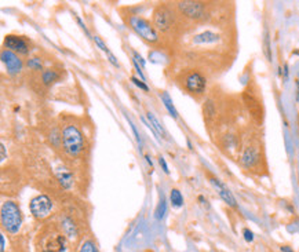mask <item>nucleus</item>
Returning a JSON list of instances; mask_svg holds the SVG:
<instances>
[{
    "instance_id": "15",
    "label": "nucleus",
    "mask_w": 299,
    "mask_h": 252,
    "mask_svg": "<svg viewBox=\"0 0 299 252\" xmlns=\"http://www.w3.org/2000/svg\"><path fill=\"white\" fill-rule=\"evenodd\" d=\"M61 227H62V230L64 233L68 236V237H75L77 234L76 226H75V223H73V220L68 218V216H65L62 222H61Z\"/></svg>"
},
{
    "instance_id": "28",
    "label": "nucleus",
    "mask_w": 299,
    "mask_h": 252,
    "mask_svg": "<svg viewBox=\"0 0 299 252\" xmlns=\"http://www.w3.org/2000/svg\"><path fill=\"white\" fill-rule=\"evenodd\" d=\"M130 126H131V129H133V132H134V135H135V138H137V141L141 143V138H140V134H138V131H137V128H135V126H134L131 122H130Z\"/></svg>"
},
{
    "instance_id": "4",
    "label": "nucleus",
    "mask_w": 299,
    "mask_h": 252,
    "mask_svg": "<svg viewBox=\"0 0 299 252\" xmlns=\"http://www.w3.org/2000/svg\"><path fill=\"white\" fill-rule=\"evenodd\" d=\"M182 84L184 88L192 95L200 97L205 92L207 88V79L204 78V75H201L200 72L192 71L185 73L184 79H182Z\"/></svg>"
},
{
    "instance_id": "11",
    "label": "nucleus",
    "mask_w": 299,
    "mask_h": 252,
    "mask_svg": "<svg viewBox=\"0 0 299 252\" xmlns=\"http://www.w3.org/2000/svg\"><path fill=\"white\" fill-rule=\"evenodd\" d=\"M210 182H211V185L215 188V190L218 192V194L222 197V200L225 201L226 204H229V206H232V207H236V199L233 197L232 192H230L229 189L223 185L222 182L219 181V179H216V178H214V176H211Z\"/></svg>"
},
{
    "instance_id": "2",
    "label": "nucleus",
    "mask_w": 299,
    "mask_h": 252,
    "mask_svg": "<svg viewBox=\"0 0 299 252\" xmlns=\"http://www.w3.org/2000/svg\"><path fill=\"white\" fill-rule=\"evenodd\" d=\"M1 226L6 232L15 234L22 225V213L14 201H4L1 206Z\"/></svg>"
},
{
    "instance_id": "17",
    "label": "nucleus",
    "mask_w": 299,
    "mask_h": 252,
    "mask_svg": "<svg viewBox=\"0 0 299 252\" xmlns=\"http://www.w3.org/2000/svg\"><path fill=\"white\" fill-rule=\"evenodd\" d=\"M58 179L61 182V185L64 186L65 189H70L72 185H73V176L70 174L69 171H66L65 168H62V171L58 172Z\"/></svg>"
},
{
    "instance_id": "19",
    "label": "nucleus",
    "mask_w": 299,
    "mask_h": 252,
    "mask_svg": "<svg viewBox=\"0 0 299 252\" xmlns=\"http://www.w3.org/2000/svg\"><path fill=\"white\" fill-rule=\"evenodd\" d=\"M167 211V204H166V199H164V196L161 194L160 196V201L159 204H157V207H156V211H154V216H156V219H161L163 216H164V213Z\"/></svg>"
},
{
    "instance_id": "13",
    "label": "nucleus",
    "mask_w": 299,
    "mask_h": 252,
    "mask_svg": "<svg viewBox=\"0 0 299 252\" xmlns=\"http://www.w3.org/2000/svg\"><path fill=\"white\" fill-rule=\"evenodd\" d=\"M147 117L148 120H149V124L147 123V126L148 127H150V129L154 132V135H161L163 138H166V131H164V128L161 127V124L159 123V120L154 117V115L150 113V112H148Z\"/></svg>"
},
{
    "instance_id": "12",
    "label": "nucleus",
    "mask_w": 299,
    "mask_h": 252,
    "mask_svg": "<svg viewBox=\"0 0 299 252\" xmlns=\"http://www.w3.org/2000/svg\"><path fill=\"white\" fill-rule=\"evenodd\" d=\"M259 159V153H258V149L255 146H247L244 149L242 156V163L246 167H252L255 163L258 162Z\"/></svg>"
},
{
    "instance_id": "5",
    "label": "nucleus",
    "mask_w": 299,
    "mask_h": 252,
    "mask_svg": "<svg viewBox=\"0 0 299 252\" xmlns=\"http://www.w3.org/2000/svg\"><path fill=\"white\" fill-rule=\"evenodd\" d=\"M65 233L50 232L43 237L42 251L43 252H66L68 251V240Z\"/></svg>"
},
{
    "instance_id": "14",
    "label": "nucleus",
    "mask_w": 299,
    "mask_h": 252,
    "mask_svg": "<svg viewBox=\"0 0 299 252\" xmlns=\"http://www.w3.org/2000/svg\"><path fill=\"white\" fill-rule=\"evenodd\" d=\"M160 98H161V102H163V105L166 106V109L168 110V113H170L174 119H177V117H178V112H177L175 106H174V104H172V99H171V97L168 95V92L163 91V92L160 94Z\"/></svg>"
},
{
    "instance_id": "25",
    "label": "nucleus",
    "mask_w": 299,
    "mask_h": 252,
    "mask_svg": "<svg viewBox=\"0 0 299 252\" xmlns=\"http://www.w3.org/2000/svg\"><path fill=\"white\" fill-rule=\"evenodd\" d=\"M243 234H244V240H246L247 243H252V241H254V233L251 232L249 229L246 227V229L243 230Z\"/></svg>"
},
{
    "instance_id": "21",
    "label": "nucleus",
    "mask_w": 299,
    "mask_h": 252,
    "mask_svg": "<svg viewBox=\"0 0 299 252\" xmlns=\"http://www.w3.org/2000/svg\"><path fill=\"white\" fill-rule=\"evenodd\" d=\"M216 109H215V105L212 101H207L205 104H204V116L207 117V119H212V117L215 116Z\"/></svg>"
},
{
    "instance_id": "6",
    "label": "nucleus",
    "mask_w": 299,
    "mask_h": 252,
    "mask_svg": "<svg viewBox=\"0 0 299 252\" xmlns=\"http://www.w3.org/2000/svg\"><path fill=\"white\" fill-rule=\"evenodd\" d=\"M31 212L33 218L36 219H46L47 216H50L52 211V201L47 194H39L36 197H33L29 204Z\"/></svg>"
},
{
    "instance_id": "3",
    "label": "nucleus",
    "mask_w": 299,
    "mask_h": 252,
    "mask_svg": "<svg viewBox=\"0 0 299 252\" xmlns=\"http://www.w3.org/2000/svg\"><path fill=\"white\" fill-rule=\"evenodd\" d=\"M128 24L130 28L133 29L137 35H140L142 39L148 42V43H157L159 42V33L153 28V25L142 17H137V15H131L128 18Z\"/></svg>"
},
{
    "instance_id": "9",
    "label": "nucleus",
    "mask_w": 299,
    "mask_h": 252,
    "mask_svg": "<svg viewBox=\"0 0 299 252\" xmlns=\"http://www.w3.org/2000/svg\"><path fill=\"white\" fill-rule=\"evenodd\" d=\"M4 48L15 52V54L26 55V54H29V51H31V44L24 38H21V36L7 35L6 38H4Z\"/></svg>"
},
{
    "instance_id": "7",
    "label": "nucleus",
    "mask_w": 299,
    "mask_h": 252,
    "mask_svg": "<svg viewBox=\"0 0 299 252\" xmlns=\"http://www.w3.org/2000/svg\"><path fill=\"white\" fill-rule=\"evenodd\" d=\"M175 22L174 14L171 13L170 8H167L164 6H159L154 13H153V25L156 26L161 32H168L170 29H172Z\"/></svg>"
},
{
    "instance_id": "23",
    "label": "nucleus",
    "mask_w": 299,
    "mask_h": 252,
    "mask_svg": "<svg viewBox=\"0 0 299 252\" xmlns=\"http://www.w3.org/2000/svg\"><path fill=\"white\" fill-rule=\"evenodd\" d=\"M80 252H98V250L93 241H84L83 246L80 248Z\"/></svg>"
},
{
    "instance_id": "22",
    "label": "nucleus",
    "mask_w": 299,
    "mask_h": 252,
    "mask_svg": "<svg viewBox=\"0 0 299 252\" xmlns=\"http://www.w3.org/2000/svg\"><path fill=\"white\" fill-rule=\"evenodd\" d=\"M28 66L33 69V71H42V61L38 57H35V58L28 59Z\"/></svg>"
},
{
    "instance_id": "29",
    "label": "nucleus",
    "mask_w": 299,
    "mask_h": 252,
    "mask_svg": "<svg viewBox=\"0 0 299 252\" xmlns=\"http://www.w3.org/2000/svg\"><path fill=\"white\" fill-rule=\"evenodd\" d=\"M76 21H77V22H79V25L82 26V29H83L84 32L87 33V36H90L89 31H87V28H86V25H84V24H83V21L80 20V18H79V17H77V15H76Z\"/></svg>"
},
{
    "instance_id": "1",
    "label": "nucleus",
    "mask_w": 299,
    "mask_h": 252,
    "mask_svg": "<svg viewBox=\"0 0 299 252\" xmlns=\"http://www.w3.org/2000/svg\"><path fill=\"white\" fill-rule=\"evenodd\" d=\"M61 141H62L64 150L70 157H77L82 153L84 146L83 134L80 132V129L77 128L76 126H73V124L65 126V128L62 129Z\"/></svg>"
},
{
    "instance_id": "30",
    "label": "nucleus",
    "mask_w": 299,
    "mask_h": 252,
    "mask_svg": "<svg viewBox=\"0 0 299 252\" xmlns=\"http://www.w3.org/2000/svg\"><path fill=\"white\" fill-rule=\"evenodd\" d=\"M6 160V146H4V143H1V162H4Z\"/></svg>"
},
{
    "instance_id": "31",
    "label": "nucleus",
    "mask_w": 299,
    "mask_h": 252,
    "mask_svg": "<svg viewBox=\"0 0 299 252\" xmlns=\"http://www.w3.org/2000/svg\"><path fill=\"white\" fill-rule=\"evenodd\" d=\"M0 240H1V252H4V237L1 236V237H0Z\"/></svg>"
},
{
    "instance_id": "26",
    "label": "nucleus",
    "mask_w": 299,
    "mask_h": 252,
    "mask_svg": "<svg viewBox=\"0 0 299 252\" xmlns=\"http://www.w3.org/2000/svg\"><path fill=\"white\" fill-rule=\"evenodd\" d=\"M133 55H134V59H135L137 62H140L141 66L144 68V66H145V61H144V58H142V57H141L140 54L135 51V50H133Z\"/></svg>"
},
{
    "instance_id": "32",
    "label": "nucleus",
    "mask_w": 299,
    "mask_h": 252,
    "mask_svg": "<svg viewBox=\"0 0 299 252\" xmlns=\"http://www.w3.org/2000/svg\"><path fill=\"white\" fill-rule=\"evenodd\" d=\"M281 251H283V252H294V251H291V250H290L288 247H283V248H281Z\"/></svg>"
},
{
    "instance_id": "24",
    "label": "nucleus",
    "mask_w": 299,
    "mask_h": 252,
    "mask_svg": "<svg viewBox=\"0 0 299 252\" xmlns=\"http://www.w3.org/2000/svg\"><path fill=\"white\" fill-rule=\"evenodd\" d=\"M131 82H133L137 87H140L141 90H144V91H149V87H148L147 84L144 83V80H140L138 78H135V76H133L131 78Z\"/></svg>"
},
{
    "instance_id": "8",
    "label": "nucleus",
    "mask_w": 299,
    "mask_h": 252,
    "mask_svg": "<svg viewBox=\"0 0 299 252\" xmlns=\"http://www.w3.org/2000/svg\"><path fill=\"white\" fill-rule=\"evenodd\" d=\"M179 13L191 20H203L205 15V6L200 1H179Z\"/></svg>"
},
{
    "instance_id": "20",
    "label": "nucleus",
    "mask_w": 299,
    "mask_h": 252,
    "mask_svg": "<svg viewBox=\"0 0 299 252\" xmlns=\"http://www.w3.org/2000/svg\"><path fill=\"white\" fill-rule=\"evenodd\" d=\"M57 79H58V73L55 71L46 69V71H43V73H42V80H43V83H45L46 85L54 83Z\"/></svg>"
},
{
    "instance_id": "18",
    "label": "nucleus",
    "mask_w": 299,
    "mask_h": 252,
    "mask_svg": "<svg viewBox=\"0 0 299 252\" xmlns=\"http://www.w3.org/2000/svg\"><path fill=\"white\" fill-rule=\"evenodd\" d=\"M170 200H171L172 207L179 208L184 206V196L179 192L178 189H172L171 193H170Z\"/></svg>"
},
{
    "instance_id": "16",
    "label": "nucleus",
    "mask_w": 299,
    "mask_h": 252,
    "mask_svg": "<svg viewBox=\"0 0 299 252\" xmlns=\"http://www.w3.org/2000/svg\"><path fill=\"white\" fill-rule=\"evenodd\" d=\"M93 40H94V42H96V44L98 45V47H100V48H101L102 51H103V52H105V54H106V55H108V57H109V61H110V62H112V64L115 65L116 68H119V66H120V65H119V62H117V61H116L115 55H113V54H112V52L109 51V48H108V47H106V44H105V43H103V42H102V40L100 39V36H93Z\"/></svg>"
},
{
    "instance_id": "27",
    "label": "nucleus",
    "mask_w": 299,
    "mask_h": 252,
    "mask_svg": "<svg viewBox=\"0 0 299 252\" xmlns=\"http://www.w3.org/2000/svg\"><path fill=\"white\" fill-rule=\"evenodd\" d=\"M159 163H160V166L163 167V171H164L166 174H168V172H170V169H168V166H167V163H166V160H164V157H159Z\"/></svg>"
},
{
    "instance_id": "10",
    "label": "nucleus",
    "mask_w": 299,
    "mask_h": 252,
    "mask_svg": "<svg viewBox=\"0 0 299 252\" xmlns=\"http://www.w3.org/2000/svg\"><path fill=\"white\" fill-rule=\"evenodd\" d=\"M1 61H3V64L6 65L7 73L11 75V76L18 75L19 72L22 71V61L19 59V57L15 52L4 48L1 51Z\"/></svg>"
}]
</instances>
